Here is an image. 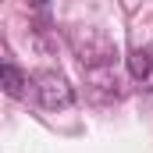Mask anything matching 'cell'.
<instances>
[{"label": "cell", "mask_w": 153, "mask_h": 153, "mask_svg": "<svg viewBox=\"0 0 153 153\" xmlns=\"http://www.w3.org/2000/svg\"><path fill=\"white\" fill-rule=\"evenodd\" d=\"M25 4H29V7H36V11H46V7H50V0H25Z\"/></svg>", "instance_id": "4"}, {"label": "cell", "mask_w": 153, "mask_h": 153, "mask_svg": "<svg viewBox=\"0 0 153 153\" xmlns=\"http://www.w3.org/2000/svg\"><path fill=\"white\" fill-rule=\"evenodd\" d=\"M128 68H132V78H150V71H153L150 50H135V53L128 57Z\"/></svg>", "instance_id": "3"}, {"label": "cell", "mask_w": 153, "mask_h": 153, "mask_svg": "<svg viewBox=\"0 0 153 153\" xmlns=\"http://www.w3.org/2000/svg\"><path fill=\"white\" fill-rule=\"evenodd\" d=\"M25 85H29V78H25L14 64H11V61H7V64H4V89H7V96H22V93H25Z\"/></svg>", "instance_id": "2"}, {"label": "cell", "mask_w": 153, "mask_h": 153, "mask_svg": "<svg viewBox=\"0 0 153 153\" xmlns=\"http://www.w3.org/2000/svg\"><path fill=\"white\" fill-rule=\"evenodd\" d=\"M36 96L46 111H64L75 103V89L68 85V78L61 71H39L36 75Z\"/></svg>", "instance_id": "1"}]
</instances>
